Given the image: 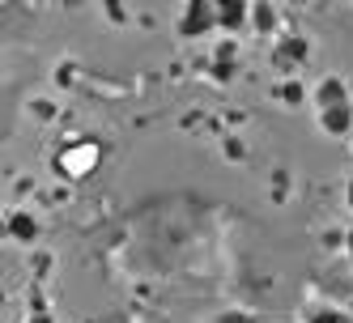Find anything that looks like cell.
<instances>
[{
  "mask_svg": "<svg viewBox=\"0 0 353 323\" xmlns=\"http://www.w3.org/2000/svg\"><path fill=\"white\" fill-rule=\"evenodd\" d=\"M251 21V5H243V0H230V5H217V26L221 30H243Z\"/></svg>",
  "mask_w": 353,
  "mask_h": 323,
  "instance_id": "3957f363",
  "label": "cell"
},
{
  "mask_svg": "<svg viewBox=\"0 0 353 323\" xmlns=\"http://www.w3.org/2000/svg\"><path fill=\"white\" fill-rule=\"evenodd\" d=\"M98 162V145L94 140H77V149H72V154H64V158H56V166L64 170V175H85V170Z\"/></svg>",
  "mask_w": 353,
  "mask_h": 323,
  "instance_id": "7a4b0ae2",
  "label": "cell"
},
{
  "mask_svg": "<svg viewBox=\"0 0 353 323\" xmlns=\"http://www.w3.org/2000/svg\"><path fill=\"white\" fill-rule=\"evenodd\" d=\"M225 154H230V158L239 162V158L247 154V149H243V140H239V136H230V140H225Z\"/></svg>",
  "mask_w": 353,
  "mask_h": 323,
  "instance_id": "30bf717a",
  "label": "cell"
},
{
  "mask_svg": "<svg viewBox=\"0 0 353 323\" xmlns=\"http://www.w3.org/2000/svg\"><path fill=\"white\" fill-rule=\"evenodd\" d=\"M39 234V221L30 217V213H13L9 217V238H17V242H30Z\"/></svg>",
  "mask_w": 353,
  "mask_h": 323,
  "instance_id": "8992f818",
  "label": "cell"
},
{
  "mask_svg": "<svg viewBox=\"0 0 353 323\" xmlns=\"http://www.w3.org/2000/svg\"><path fill=\"white\" fill-rule=\"evenodd\" d=\"M213 26H217V5H209V0H196V5H188L183 17H179V34H183V39L209 34Z\"/></svg>",
  "mask_w": 353,
  "mask_h": 323,
  "instance_id": "6da1fadb",
  "label": "cell"
},
{
  "mask_svg": "<svg viewBox=\"0 0 353 323\" xmlns=\"http://www.w3.org/2000/svg\"><path fill=\"white\" fill-rule=\"evenodd\" d=\"M315 323H345V315L341 311H323V315H315Z\"/></svg>",
  "mask_w": 353,
  "mask_h": 323,
  "instance_id": "8fae6325",
  "label": "cell"
},
{
  "mask_svg": "<svg viewBox=\"0 0 353 323\" xmlns=\"http://www.w3.org/2000/svg\"><path fill=\"white\" fill-rule=\"evenodd\" d=\"M251 26L260 34H272L276 30V9L272 5H251Z\"/></svg>",
  "mask_w": 353,
  "mask_h": 323,
  "instance_id": "52a82bcc",
  "label": "cell"
},
{
  "mask_svg": "<svg viewBox=\"0 0 353 323\" xmlns=\"http://www.w3.org/2000/svg\"><path fill=\"white\" fill-rule=\"evenodd\" d=\"M302 98H307L302 81H285V85H281V103H290V107H294V103H302Z\"/></svg>",
  "mask_w": 353,
  "mask_h": 323,
  "instance_id": "9c48e42d",
  "label": "cell"
},
{
  "mask_svg": "<svg viewBox=\"0 0 353 323\" xmlns=\"http://www.w3.org/2000/svg\"><path fill=\"white\" fill-rule=\"evenodd\" d=\"M319 128L332 132V136H345V132L353 128V111H349V103H345V107H327V111H319Z\"/></svg>",
  "mask_w": 353,
  "mask_h": 323,
  "instance_id": "277c9868",
  "label": "cell"
},
{
  "mask_svg": "<svg viewBox=\"0 0 353 323\" xmlns=\"http://www.w3.org/2000/svg\"><path fill=\"white\" fill-rule=\"evenodd\" d=\"M307 39H285V47H281V64H302L307 60Z\"/></svg>",
  "mask_w": 353,
  "mask_h": 323,
  "instance_id": "ba28073f",
  "label": "cell"
},
{
  "mask_svg": "<svg viewBox=\"0 0 353 323\" xmlns=\"http://www.w3.org/2000/svg\"><path fill=\"white\" fill-rule=\"evenodd\" d=\"M315 98H319V111H327V107H345V103H349V98H345V81H341V77H327V81L319 85V94H315Z\"/></svg>",
  "mask_w": 353,
  "mask_h": 323,
  "instance_id": "5b68a950",
  "label": "cell"
},
{
  "mask_svg": "<svg viewBox=\"0 0 353 323\" xmlns=\"http://www.w3.org/2000/svg\"><path fill=\"white\" fill-rule=\"evenodd\" d=\"M345 251H349V264H353V230L345 234Z\"/></svg>",
  "mask_w": 353,
  "mask_h": 323,
  "instance_id": "7c38bea8",
  "label": "cell"
}]
</instances>
